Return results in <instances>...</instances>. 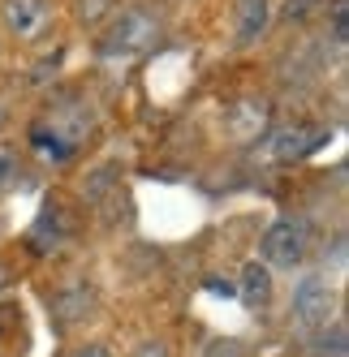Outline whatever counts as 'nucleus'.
<instances>
[{
	"instance_id": "1",
	"label": "nucleus",
	"mask_w": 349,
	"mask_h": 357,
	"mask_svg": "<svg viewBox=\"0 0 349 357\" xmlns=\"http://www.w3.org/2000/svg\"><path fill=\"white\" fill-rule=\"evenodd\" d=\"M306 245H311V228H306V220L281 215V220L263 233V245H259V250H263V267H281V271L302 267Z\"/></svg>"
},
{
	"instance_id": "2",
	"label": "nucleus",
	"mask_w": 349,
	"mask_h": 357,
	"mask_svg": "<svg viewBox=\"0 0 349 357\" xmlns=\"http://www.w3.org/2000/svg\"><path fill=\"white\" fill-rule=\"evenodd\" d=\"M156 35H160V22L151 13H147V9H126L108 26L99 52H104V56H138V52H147V47L156 43Z\"/></svg>"
},
{
	"instance_id": "3",
	"label": "nucleus",
	"mask_w": 349,
	"mask_h": 357,
	"mask_svg": "<svg viewBox=\"0 0 349 357\" xmlns=\"http://www.w3.org/2000/svg\"><path fill=\"white\" fill-rule=\"evenodd\" d=\"M0 17H5V26L22 43H35V39L47 35V26H52V5H47V0H5V5H0Z\"/></svg>"
},
{
	"instance_id": "4",
	"label": "nucleus",
	"mask_w": 349,
	"mask_h": 357,
	"mask_svg": "<svg viewBox=\"0 0 349 357\" xmlns=\"http://www.w3.org/2000/svg\"><path fill=\"white\" fill-rule=\"evenodd\" d=\"M332 289H328V280H319V275H311V280H302V289L293 293V319L302 323L306 331H323L328 327V319H332Z\"/></svg>"
},
{
	"instance_id": "5",
	"label": "nucleus",
	"mask_w": 349,
	"mask_h": 357,
	"mask_svg": "<svg viewBox=\"0 0 349 357\" xmlns=\"http://www.w3.org/2000/svg\"><path fill=\"white\" fill-rule=\"evenodd\" d=\"M323 142H328V130H323V125H289V130L272 134V155H276L281 164L306 160V155H315Z\"/></svg>"
},
{
	"instance_id": "6",
	"label": "nucleus",
	"mask_w": 349,
	"mask_h": 357,
	"mask_svg": "<svg viewBox=\"0 0 349 357\" xmlns=\"http://www.w3.org/2000/svg\"><path fill=\"white\" fill-rule=\"evenodd\" d=\"M27 245H31L35 254H57V250L65 245V220H61V211L43 207V211H39V220L31 224Z\"/></svg>"
},
{
	"instance_id": "7",
	"label": "nucleus",
	"mask_w": 349,
	"mask_h": 357,
	"mask_svg": "<svg viewBox=\"0 0 349 357\" xmlns=\"http://www.w3.org/2000/svg\"><path fill=\"white\" fill-rule=\"evenodd\" d=\"M267 17H272L267 0H237V43L246 47V43L263 39V31H267Z\"/></svg>"
},
{
	"instance_id": "8",
	"label": "nucleus",
	"mask_w": 349,
	"mask_h": 357,
	"mask_svg": "<svg viewBox=\"0 0 349 357\" xmlns=\"http://www.w3.org/2000/svg\"><path fill=\"white\" fill-rule=\"evenodd\" d=\"M229 130H233V138H259L267 130V104L242 99V104L229 112Z\"/></svg>"
},
{
	"instance_id": "9",
	"label": "nucleus",
	"mask_w": 349,
	"mask_h": 357,
	"mask_svg": "<svg viewBox=\"0 0 349 357\" xmlns=\"http://www.w3.org/2000/svg\"><path fill=\"white\" fill-rule=\"evenodd\" d=\"M272 297V271L263 263H246L242 267V301L246 305H263Z\"/></svg>"
},
{
	"instance_id": "10",
	"label": "nucleus",
	"mask_w": 349,
	"mask_h": 357,
	"mask_svg": "<svg viewBox=\"0 0 349 357\" xmlns=\"http://www.w3.org/2000/svg\"><path fill=\"white\" fill-rule=\"evenodd\" d=\"M17 176H22L17 151H13V146H0V194H9V190L17 185Z\"/></svg>"
},
{
	"instance_id": "11",
	"label": "nucleus",
	"mask_w": 349,
	"mask_h": 357,
	"mask_svg": "<svg viewBox=\"0 0 349 357\" xmlns=\"http://www.w3.org/2000/svg\"><path fill=\"white\" fill-rule=\"evenodd\" d=\"M319 357H345V327L336 323L332 331H319Z\"/></svg>"
},
{
	"instance_id": "12",
	"label": "nucleus",
	"mask_w": 349,
	"mask_h": 357,
	"mask_svg": "<svg viewBox=\"0 0 349 357\" xmlns=\"http://www.w3.org/2000/svg\"><path fill=\"white\" fill-rule=\"evenodd\" d=\"M332 39L336 43L349 39V0H332Z\"/></svg>"
},
{
	"instance_id": "13",
	"label": "nucleus",
	"mask_w": 349,
	"mask_h": 357,
	"mask_svg": "<svg viewBox=\"0 0 349 357\" xmlns=\"http://www.w3.org/2000/svg\"><path fill=\"white\" fill-rule=\"evenodd\" d=\"M319 9V0H285V22H306Z\"/></svg>"
},
{
	"instance_id": "14",
	"label": "nucleus",
	"mask_w": 349,
	"mask_h": 357,
	"mask_svg": "<svg viewBox=\"0 0 349 357\" xmlns=\"http://www.w3.org/2000/svg\"><path fill=\"white\" fill-rule=\"evenodd\" d=\"M108 5H112V0H78V13H82L87 22H95V17H99V13H104Z\"/></svg>"
},
{
	"instance_id": "15",
	"label": "nucleus",
	"mask_w": 349,
	"mask_h": 357,
	"mask_svg": "<svg viewBox=\"0 0 349 357\" xmlns=\"http://www.w3.org/2000/svg\"><path fill=\"white\" fill-rule=\"evenodd\" d=\"M69 357H112L108 349H99V344H82V349H73Z\"/></svg>"
},
{
	"instance_id": "16",
	"label": "nucleus",
	"mask_w": 349,
	"mask_h": 357,
	"mask_svg": "<svg viewBox=\"0 0 349 357\" xmlns=\"http://www.w3.org/2000/svg\"><path fill=\"white\" fill-rule=\"evenodd\" d=\"M138 357H168V344H156V340H151V344L138 349Z\"/></svg>"
},
{
	"instance_id": "17",
	"label": "nucleus",
	"mask_w": 349,
	"mask_h": 357,
	"mask_svg": "<svg viewBox=\"0 0 349 357\" xmlns=\"http://www.w3.org/2000/svg\"><path fill=\"white\" fill-rule=\"evenodd\" d=\"M207 289H211V293H224V297L233 293V284H229V280H207Z\"/></svg>"
},
{
	"instance_id": "18",
	"label": "nucleus",
	"mask_w": 349,
	"mask_h": 357,
	"mask_svg": "<svg viewBox=\"0 0 349 357\" xmlns=\"http://www.w3.org/2000/svg\"><path fill=\"white\" fill-rule=\"evenodd\" d=\"M211 357H242L233 344H220V349H211Z\"/></svg>"
},
{
	"instance_id": "19",
	"label": "nucleus",
	"mask_w": 349,
	"mask_h": 357,
	"mask_svg": "<svg viewBox=\"0 0 349 357\" xmlns=\"http://www.w3.org/2000/svg\"><path fill=\"white\" fill-rule=\"evenodd\" d=\"M5 284H9V271H5V263H0V293H5Z\"/></svg>"
},
{
	"instance_id": "20",
	"label": "nucleus",
	"mask_w": 349,
	"mask_h": 357,
	"mask_svg": "<svg viewBox=\"0 0 349 357\" xmlns=\"http://www.w3.org/2000/svg\"><path fill=\"white\" fill-rule=\"evenodd\" d=\"M0 125H5V108H0Z\"/></svg>"
}]
</instances>
